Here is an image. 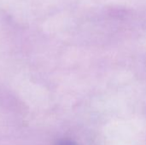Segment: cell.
<instances>
[{
  "mask_svg": "<svg viewBox=\"0 0 146 145\" xmlns=\"http://www.w3.org/2000/svg\"><path fill=\"white\" fill-rule=\"evenodd\" d=\"M56 145H77L76 144H74V142L72 141H69V140H62L60 142H58Z\"/></svg>",
  "mask_w": 146,
  "mask_h": 145,
  "instance_id": "1",
  "label": "cell"
}]
</instances>
